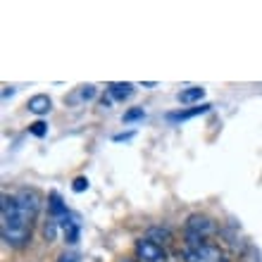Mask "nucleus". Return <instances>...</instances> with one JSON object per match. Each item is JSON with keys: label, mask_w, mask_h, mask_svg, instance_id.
I'll return each mask as SVG.
<instances>
[{"label": "nucleus", "mask_w": 262, "mask_h": 262, "mask_svg": "<svg viewBox=\"0 0 262 262\" xmlns=\"http://www.w3.org/2000/svg\"><path fill=\"white\" fill-rule=\"evenodd\" d=\"M31 217L19 207L14 195H3V241L10 248H24L31 238Z\"/></svg>", "instance_id": "obj_1"}, {"label": "nucleus", "mask_w": 262, "mask_h": 262, "mask_svg": "<svg viewBox=\"0 0 262 262\" xmlns=\"http://www.w3.org/2000/svg\"><path fill=\"white\" fill-rule=\"evenodd\" d=\"M214 234H217V224L205 214H191L186 220V246L207 243V238Z\"/></svg>", "instance_id": "obj_2"}, {"label": "nucleus", "mask_w": 262, "mask_h": 262, "mask_svg": "<svg viewBox=\"0 0 262 262\" xmlns=\"http://www.w3.org/2000/svg\"><path fill=\"white\" fill-rule=\"evenodd\" d=\"M184 260L186 262H229L222 255V250L212 243H200V246H186L184 248Z\"/></svg>", "instance_id": "obj_3"}, {"label": "nucleus", "mask_w": 262, "mask_h": 262, "mask_svg": "<svg viewBox=\"0 0 262 262\" xmlns=\"http://www.w3.org/2000/svg\"><path fill=\"white\" fill-rule=\"evenodd\" d=\"M134 253H136V262H167V253L152 238H138Z\"/></svg>", "instance_id": "obj_4"}, {"label": "nucleus", "mask_w": 262, "mask_h": 262, "mask_svg": "<svg viewBox=\"0 0 262 262\" xmlns=\"http://www.w3.org/2000/svg\"><path fill=\"white\" fill-rule=\"evenodd\" d=\"M14 198H17L19 207L29 214V217H31V220H34L36 214H38V210H41V195L36 193L34 188H21V191L14 195Z\"/></svg>", "instance_id": "obj_5"}, {"label": "nucleus", "mask_w": 262, "mask_h": 262, "mask_svg": "<svg viewBox=\"0 0 262 262\" xmlns=\"http://www.w3.org/2000/svg\"><path fill=\"white\" fill-rule=\"evenodd\" d=\"M48 210H50V217H53V220H57L60 222V227H62L64 222L69 220V212H67V207L62 205V198H60V195L55 193V191H53V193L48 195Z\"/></svg>", "instance_id": "obj_6"}, {"label": "nucleus", "mask_w": 262, "mask_h": 262, "mask_svg": "<svg viewBox=\"0 0 262 262\" xmlns=\"http://www.w3.org/2000/svg\"><path fill=\"white\" fill-rule=\"evenodd\" d=\"M212 105H198V107H188V110H179V112H169L167 115V122H184V119H191V117H198V115H205Z\"/></svg>", "instance_id": "obj_7"}, {"label": "nucleus", "mask_w": 262, "mask_h": 262, "mask_svg": "<svg viewBox=\"0 0 262 262\" xmlns=\"http://www.w3.org/2000/svg\"><path fill=\"white\" fill-rule=\"evenodd\" d=\"M50 98L46 96V93H38V96H31L29 98V103H27V107H29V112H34V115H48L50 112Z\"/></svg>", "instance_id": "obj_8"}, {"label": "nucleus", "mask_w": 262, "mask_h": 262, "mask_svg": "<svg viewBox=\"0 0 262 262\" xmlns=\"http://www.w3.org/2000/svg\"><path fill=\"white\" fill-rule=\"evenodd\" d=\"M93 98H96V86L86 83V86H79L72 96H67V103L69 105H79V103H86V100H93Z\"/></svg>", "instance_id": "obj_9"}, {"label": "nucleus", "mask_w": 262, "mask_h": 262, "mask_svg": "<svg viewBox=\"0 0 262 262\" xmlns=\"http://www.w3.org/2000/svg\"><path fill=\"white\" fill-rule=\"evenodd\" d=\"M107 93H110L115 100H126V98H131V93H134V86L131 83H110L107 86Z\"/></svg>", "instance_id": "obj_10"}, {"label": "nucleus", "mask_w": 262, "mask_h": 262, "mask_svg": "<svg viewBox=\"0 0 262 262\" xmlns=\"http://www.w3.org/2000/svg\"><path fill=\"white\" fill-rule=\"evenodd\" d=\"M203 96H205V89H200V86H191V89L181 91L179 100L184 105H191V103H200V100H203Z\"/></svg>", "instance_id": "obj_11"}, {"label": "nucleus", "mask_w": 262, "mask_h": 262, "mask_svg": "<svg viewBox=\"0 0 262 262\" xmlns=\"http://www.w3.org/2000/svg\"><path fill=\"white\" fill-rule=\"evenodd\" d=\"M62 231H64V241H67L69 246L79 243V224H76L72 217H69V220L62 224Z\"/></svg>", "instance_id": "obj_12"}, {"label": "nucleus", "mask_w": 262, "mask_h": 262, "mask_svg": "<svg viewBox=\"0 0 262 262\" xmlns=\"http://www.w3.org/2000/svg\"><path fill=\"white\" fill-rule=\"evenodd\" d=\"M57 224H60V222H57V220H53V217H50V220L46 222V227H43V236H46V241H48V243H53V241H55Z\"/></svg>", "instance_id": "obj_13"}, {"label": "nucleus", "mask_w": 262, "mask_h": 262, "mask_svg": "<svg viewBox=\"0 0 262 262\" xmlns=\"http://www.w3.org/2000/svg\"><path fill=\"white\" fill-rule=\"evenodd\" d=\"M145 112L143 107H131L129 112H124V122H136V119H143Z\"/></svg>", "instance_id": "obj_14"}, {"label": "nucleus", "mask_w": 262, "mask_h": 262, "mask_svg": "<svg viewBox=\"0 0 262 262\" xmlns=\"http://www.w3.org/2000/svg\"><path fill=\"white\" fill-rule=\"evenodd\" d=\"M29 131H31V134H34V136H46V134H48V124H46V122H34V124L29 126Z\"/></svg>", "instance_id": "obj_15"}, {"label": "nucleus", "mask_w": 262, "mask_h": 262, "mask_svg": "<svg viewBox=\"0 0 262 262\" xmlns=\"http://www.w3.org/2000/svg\"><path fill=\"white\" fill-rule=\"evenodd\" d=\"M72 188H74L76 193H81V191H86V188H89V179H86V177H76L74 184H72Z\"/></svg>", "instance_id": "obj_16"}, {"label": "nucleus", "mask_w": 262, "mask_h": 262, "mask_svg": "<svg viewBox=\"0 0 262 262\" xmlns=\"http://www.w3.org/2000/svg\"><path fill=\"white\" fill-rule=\"evenodd\" d=\"M150 236H160V238H165V241L172 238V234H169L167 229H150V231H148V238H150Z\"/></svg>", "instance_id": "obj_17"}, {"label": "nucleus", "mask_w": 262, "mask_h": 262, "mask_svg": "<svg viewBox=\"0 0 262 262\" xmlns=\"http://www.w3.org/2000/svg\"><path fill=\"white\" fill-rule=\"evenodd\" d=\"M60 262H79V255H76V253H62Z\"/></svg>", "instance_id": "obj_18"}, {"label": "nucleus", "mask_w": 262, "mask_h": 262, "mask_svg": "<svg viewBox=\"0 0 262 262\" xmlns=\"http://www.w3.org/2000/svg\"><path fill=\"white\" fill-rule=\"evenodd\" d=\"M119 262H134V260H119Z\"/></svg>", "instance_id": "obj_19"}]
</instances>
